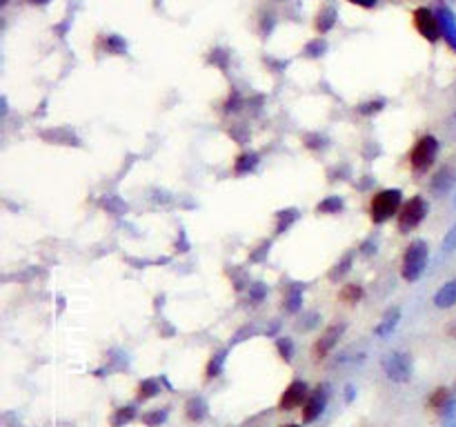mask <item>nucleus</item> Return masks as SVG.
<instances>
[{"mask_svg": "<svg viewBox=\"0 0 456 427\" xmlns=\"http://www.w3.org/2000/svg\"><path fill=\"white\" fill-rule=\"evenodd\" d=\"M303 145H305L307 149L318 151V149H325V147H327V138L323 136V133L312 131V133H305V136H303Z\"/></svg>", "mask_w": 456, "mask_h": 427, "instance_id": "29", "label": "nucleus"}, {"mask_svg": "<svg viewBox=\"0 0 456 427\" xmlns=\"http://www.w3.org/2000/svg\"><path fill=\"white\" fill-rule=\"evenodd\" d=\"M281 427H301V425H296V423H288V425H281Z\"/></svg>", "mask_w": 456, "mask_h": 427, "instance_id": "39", "label": "nucleus"}, {"mask_svg": "<svg viewBox=\"0 0 456 427\" xmlns=\"http://www.w3.org/2000/svg\"><path fill=\"white\" fill-rule=\"evenodd\" d=\"M352 265H354V249H350V252H345L341 258H338L332 270L327 272V279L332 281V283H338V281L345 279V276L352 272Z\"/></svg>", "mask_w": 456, "mask_h": 427, "instance_id": "16", "label": "nucleus"}, {"mask_svg": "<svg viewBox=\"0 0 456 427\" xmlns=\"http://www.w3.org/2000/svg\"><path fill=\"white\" fill-rule=\"evenodd\" d=\"M448 334H450V336H452V338H456V323H454V325H450V327H448Z\"/></svg>", "mask_w": 456, "mask_h": 427, "instance_id": "38", "label": "nucleus"}, {"mask_svg": "<svg viewBox=\"0 0 456 427\" xmlns=\"http://www.w3.org/2000/svg\"><path fill=\"white\" fill-rule=\"evenodd\" d=\"M398 320H401V309H398V307H390L385 314H383V318L379 320V325L374 327V334H377L379 338L390 336V334L396 329Z\"/></svg>", "mask_w": 456, "mask_h": 427, "instance_id": "15", "label": "nucleus"}, {"mask_svg": "<svg viewBox=\"0 0 456 427\" xmlns=\"http://www.w3.org/2000/svg\"><path fill=\"white\" fill-rule=\"evenodd\" d=\"M169 416V409L167 407H156V409H149L140 416V423H145L147 427H160Z\"/></svg>", "mask_w": 456, "mask_h": 427, "instance_id": "24", "label": "nucleus"}, {"mask_svg": "<svg viewBox=\"0 0 456 427\" xmlns=\"http://www.w3.org/2000/svg\"><path fill=\"white\" fill-rule=\"evenodd\" d=\"M352 5H359V7H363V9H372V7H377V3L379 0H350Z\"/></svg>", "mask_w": 456, "mask_h": 427, "instance_id": "36", "label": "nucleus"}, {"mask_svg": "<svg viewBox=\"0 0 456 427\" xmlns=\"http://www.w3.org/2000/svg\"><path fill=\"white\" fill-rule=\"evenodd\" d=\"M160 391H163V378H142L136 387V400L138 403H145V400L156 398Z\"/></svg>", "mask_w": 456, "mask_h": 427, "instance_id": "14", "label": "nucleus"}, {"mask_svg": "<svg viewBox=\"0 0 456 427\" xmlns=\"http://www.w3.org/2000/svg\"><path fill=\"white\" fill-rule=\"evenodd\" d=\"M276 352H279V356L285 363H292L296 347H294V341H292L290 336H279V338H276Z\"/></svg>", "mask_w": 456, "mask_h": 427, "instance_id": "25", "label": "nucleus"}, {"mask_svg": "<svg viewBox=\"0 0 456 427\" xmlns=\"http://www.w3.org/2000/svg\"><path fill=\"white\" fill-rule=\"evenodd\" d=\"M276 225H274V229H276V234H285L294 222L299 220V209L296 207H290V209H281V211H276Z\"/></svg>", "mask_w": 456, "mask_h": 427, "instance_id": "21", "label": "nucleus"}, {"mask_svg": "<svg viewBox=\"0 0 456 427\" xmlns=\"http://www.w3.org/2000/svg\"><path fill=\"white\" fill-rule=\"evenodd\" d=\"M345 334V323H336V325H329L323 334H320V338L314 343V350H312V354H314V361H325L329 354H332V350L338 345V341H341V336Z\"/></svg>", "mask_w": 456, "mask_h": 427, "instance_id": "9", "label": "nucleus"}, {"mask_svg": "<svg viewBox=\"0 0 456 427\" xmlns=\"http://www.w3.org/2000/svg\"><path fill=\"white\" fill-rule=\"evenodd\" d=\"M229 136L238 140V145H245L247 138H249V131L243 127V125H234V127L229 129Z\"/></svg>", "mask_w": 456, "mask_h": 427, "instance_id": "34", "label": "nucleus"}, {"mask_svg": "<svg viewBox=\"0 0 456 427\" xmlns=\"http://www.w3.org/2000/svg\"><path fill=\"white\" fill-rule=\"evenodd\" d=\"M454 185H456V169L450 167V165H445V167H441L439 172L432 176L430 190H432V194H436V196H445Z\"/></svg>", "mask_w": 456, "mask_h": 427, "instance_id": "11", "label": "nucleus"}, {"mask_svg": "<svg viewBox=\"0 0 456 427\" xmlns=\"http://www.w3.org/2000/svg\"><path fill=\"white\" fill-rule=\"evenodd\" d=\"M383 372L394 383H407L412 378V359L403 352H390L383 359Z\"/></svg>", "mask_w": 456, "mask_h": 427, "instance_id": "5", "label": "nucleus"}, {"mask_svg": "<svg viewBox=\"0 0 456 427\" xmlns=\"http://www.w3.org/2000/svg\"><path fill=\"white\" fill-rule=\"evenodd\" d=\"M327 398H329L327 385H318L316 389L309 391L305 405H303V409H301L303 425H309V423H314L316 418H320V414H323L325 407H327Z\"/></svg>", "mask_w": 456, "mask_h": 427, "instance_id": "8", "label": "nucleus"}, {"mask_svg": "<svg viewBox=\"0 0 456 427\" xmlns=\"http://www.w3.org/2000/svg\"><path fill=\"white\" fill-rule=\"evenodd\" d=\"M31 3H47V0H31Z\"/></svg>", "mask_w": 456, "mask_h": 427, "instance_id": "40", "label": "nucleus"}, {"mask_svg": "<svg viewBox=\"0 0 456 427\" xmlns=\"http://www.w3.org/2000/svg\"><path fill=\"white\" fill-rule=\"evenodd\" d=\"M258 160H261V156H258L256 151H243V154L234 160V174L245 176L249 172H254V169L258 167Z\"/></svg>", "mask_w": 456, "mask_h": 427, "instance_id": "19", "label": "nucleus"}, {"mask_svg": "<svg viewBox=\"0 0 456 427\" xmlns=\"http://www.w3.org/2000/svg\"><path fill=\"white\" fill-rule=\"evenodd\" d=\"M341 300L343 302H347V305H356L361 298H363V287L361 285H356V283H350V285H345V287L341 289Z\"/></svg>", "mask_w": 456, "mask_h": 427, "instance_id": "26", "label": "nucleus"}, {"mask_svg": "<svg viewBox=\"0 0 456 427\" xmlns=\"http://www.w3.org/2000/svg\"><path fill=\"white\" fill-rule=\"evenodd\" d=\"M240 107H243V98H240V94H238V92H231V96L227 98V103H225V114L238 112Z\"/></svg>", "mask_w": 456, "mask_h": 427, "instance_id": "33", "label": "nucleus"}, {"mask_svg": "<svg viewBox=\"0 0 456 427\" xmlns=\"http://www.w3.org/2000/svg\"><path fill=\"white\" fill-rule=\"evenodd\" d=\"M361 249H363V254H365V256H372V254H377V243L372 245L370 240H368V243H365Z\"/></svg>", "mask_w": 456, "mask_h": 427, "instance_id": "37", "label": "nucleus"}, {"mask_svg": "<svg viewBox=\"0 0 456 427\" xmlns=\"http://www.w3.org/2000/svg\"><path fill=\"white\" fill-rule=\"evenodd\" d=\"M134 418H136V405H123V407L114 409V414L110 418V425L112 427H125V425H129Z\"/></svg>", "mask_w": 456, "mask_h": 427, "instance_id": "22", "label": "nucleus"}, {"mask_svg": "<svg viewBox=\"0 0 456 427\" xmlns=\"http://www.w3.org/2000/svg\"><path fill=\"white\" fill-rule=\"evenodd\" d=\"M303 292H305V285L301 283H292L283 294V309L288 314H296L303 305Z\"/></svg>", "mask_w": 456, "mask_h": 427, "instance_id": "13", "label": "nucleus"}, {"mask_svg": "<svg viewBox=\"0 0 456 427\" xmlns=\"http://www.w3.org/2000/svg\"><path fill=\"white\" fill-rule=\"evenodd\" d=\"M345 203L341 196H327V198H323L318 205H316V214H325V216H332V214H338L343 211Z\"/></svg>", "mask_w": 456, "mask_h": 427, "instance_id": "23", "label": "nucleus"}, {"mask_svg": "<svg viewBox=\"0 0 456 427\" xmlns=\"http://www.w3.org/2000/svg\"><path fill=\"white\" fill-rule=\"evenodd\" d=\"M412 21H414L416 31L421 34L425 40L436 42V40H439L441 36H443V29H441L439 18H436L427 7H418V9H414Z\"/></svg>", "mask_w": 456, "mask_h": 427, "instance_id": "6", "label": "nucleus"}, {"mask_svg": "<svg viewBox=\"0 0 456 427\" xmlns=\"http://www.w3.org/2000/svg\"><path fill=\"white\" fill-rule=\"evenodd\" d=\"M270 247H272L270 240H261L258 247H254L252 252H249V261H252V263H263L265 258H267V254H270Z\"/></svg>", "mask_w": 456, "mask_h": 427, "instance_id": "32", "label": "nucleus"}, {"mask_svg": "<svg viewBox=\"0 0 456 427\" xmlns=\"http://www.w3.org/2000/svg\"><path fill=\"white\" fill-rule=\"evenodd\" d=\"M427 261H430V247H427L425 240L416 238L405 247L403 261H401V276L407 283H416L423 276Z\"/></svg>", "mask_w": 456, "mask_h": 427, "instance_id": "2", "label": "nucleus"}, {"mask_svg": "<svg viewBox=\"0 0 456 427\" xmlns=\"http://www.w3.org/2000/svg\"><path fill=\"white\" fill-rule=\"evenodd\" d=\"M38 136L49 142V145H67V147H78L80 138L74 133V129L69 127H51V129H42Z\"/></svg>", "mask_w": 456, "mask_h": 427, "instance_id": "10", "label": "nucleus"}, {"mask_svg": "<svg viewBox=\"0 0 456 427\" xmlns=\"http://www.w3.org/2000/svg\"><path fill=\"white\" fill-rule=\"evenodd\" d=\"M427 405H430L434 412H443L452 405V389L448 387H436L432 391V396L427 398Z\"/></svg>", "mask_w": 456, "mask_h": 427, "instance_id": "20", "label": "nucleus"}, {"mask_svg": "<svg viewBox=\"0 0 456 427\" xmlns=\"http://www.w3.org/2000/svg\"><path fill=\"white\" fill-rule=\"evenodd\" d=\"M101 207L107 209L110 214H116V216H123V214L127 211V205H125L118 196H107V198L101 200Z\"/></svg>", "mask_w": 456, "mask_h": 427, "instance_id": "27", "label": "nucleus"}, {"mask_svg": "<svg viewBox=\"0 0 456 427\" xmlns=\"http://www.w3.org/2000/svg\"><path fill=\"white\" fill-rule=\"evenodd\" d=\"M436 156H439V140L432 133H425V136L414 142L412 151H409V165H412L416 174H421L434 165Z\"/></svg>", "mask_w": 456, "mask_h": 427, "instance_id": "4", "label": "nucleus"}, {"mask_svg": "<svg viewBox=\"0 0 456 427\" xmlns=\"http://www.w3.org/2000/svg\"><path fill=\"white\" fill-rule=\"evenodd\" d=\"M427 211H430V205H427V200L421 194H416L407 203H403V207H401L396 216V227L401 234H407V231L416 229L425 220Z\"/></svg>", "mask_w": 456, "mask_h": 427, "instance_id": "3", "label": "nucleus"}, {"mask_svg": "<svg viewBox=\"0 0 456 427\" xmlns=\"http://www.w3.org/2000/svg\"><path fill=\"white\" fill-rule=\"evenodd\" d=\"M227 361V347L225 350H218L212 354V359L207 361V367H205V380H214L223 374V367H225Z\"/></svg>", "mask_w": 456, "mask_h": 427, "instance_id": "18", "label": "nucleus"}, {"mask_svg": "<svg viewBox=\"0 0 456 427\" xmlns=\"http://www.w3.org/2000/svg\"><path fill=\"white\" fill-rule=\"evenodd\" d=\"M323 49H325V42L316 40L314 44H309V47L305 49V53H307V56H312V51H316V56H320V51H323Z\"/></svg>", "mask_w": 456, "mask_h": 427, "instance_id": "35", "label": "nucleus"}, {"mask_svg": "<svg viewBox=\"0 0 456 427\" xmlns=\"http://www.w3.org/2000/svg\"><path fill=\"white\" fill-rule=\"evenodd\" d=\"M401 207H403V192L396 187L394 190H381L370 200V220L374 225H383L390 218L398 216Z\"/></svg>", "mask_w": 456, "mask_h": 427, "instance_id": "1", "label": "nucleus"}, {"mask_svg": "<svg viewBox=\"0 0 456 427\" xmlns=\"http://www.w3.org/2000/svg\"><path fill=\"white\" fill-rule=\"evenodd\" d=\"M383 107H385V101H383V98H379V101L361 103L359 107H356V112H359L361 116H374V114H379Z\"/></svg>", "mask_w": 456, "mask_h": 427, "instance_id": "31", "label": "nucleus"}, {"mask_svg": "<svg viewBox=\"0 0 456 427\" xmlns=\"http://www.w3.org/2000/svg\"><path fill=\"white\" fill-rule=\"evenodd\" d=\"M185 416H187V421H190V423H203L205 418L210 416L207 400H205L201 394L190 396V398H187V403H185Z\"/></svg>", "mask_w": 456, "mask_h": 427, "instance_id": "12", "label": "nucleus"}, {"mask_svg": "<svg viewBox=\"0 0 456 427\" xmlns=\"http://www.w3.org/2000/svg\"><path fill=\"white\" fill-rule=\"evenodd\" d=\"M265 296H267V285L265 283H252L247 287V298H249L252 305H258Z\"/></svg>", "mask_w": 456, "mask_h": 427, "instance_id": "30", "label": "nucleus"}, {"mask_svg": "<svg viewBox=\"0 0 456 427\" xmlns=\"http://www.w3.org/2000/svg\"><path fill=\"white\" fill-rule=\"evenodd\" d=\"M334 9L332 7H325L323 12L318 14V21H316V29L320 31V34H325V31H329L334 27Z\"/></svg>", "mask_w": 456, "mask_h": 427, "instance_id": "28", "label": "nucleus"}, {"mask_svg": "<svg viewBox=\"0 0 456 427\" xmlns=\"http://www.w3.org/2000/svg\"><path fill=\"white\" fill-rule=\"evenodd\" d=\"M434 305L439 307V309H450V307L456 305V279H454V281H448L439 292H436Z\"/></svg>", "mask_w": 456, "mask_h": 427, "instance_id": "17", "label": "nucleus"}, {"mask_svg": "<svg viewBox=\"0 0 456 427\" xmlns=\"http://www.w3.org/2000/svg\"><path fill=\"white\" fill-rule=\"evenodd\" d=\"M309 385L305 380H301V378H296V380H292L288 387H285V391L281 394V398H279V409L281 412H292V409H299V407H303L305 405V400H307V396H309Z\"/></svg>", "mask_w": 456, "mask_h": 427, "instance_id": "7", "label": "nucleus"}]
</instances>
